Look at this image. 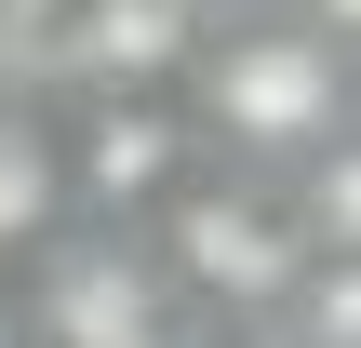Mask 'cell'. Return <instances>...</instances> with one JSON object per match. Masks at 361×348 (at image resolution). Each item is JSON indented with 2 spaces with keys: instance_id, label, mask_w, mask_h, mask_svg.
Here are the masks:
<instances>
[{
  "instance_id": "8fae6325",
  "label": "cell",
  "mask_w": 361,
  "mask_h": 348,
  "mask_svg": "<svg viewBox=\"0 0 361 348\" xmlns=\"http://www.w3.org/2000/svg\"><path fill=\"white\" fill-rule=\"evenodd\" d=\"M0 348H27V308H13V282H0Z\"/></svg>"
},
{
  "instance_id": "3957f363",
  "label": "cell",
  "mask_w": 361,
  "mask_h": 348,
  "mask_svg": "<svg viewBox=\"0 0 361 348\" xmlns=\"http://www.w3.org/2000/svg\"><path fill=\"white\" fill-rule=\"evenodd\" d=\"M13 308H27V348H201L188 295L161 282V255L134 228H67Z\"/></svg>"
},
{
  "instance_id": "6da1fadb",
  "label": "cell",
  "mask_w": 361,
  "mask_h": 348,
  "mask_svg": "<svg viewBox=\"0 0 361 348\" xmlns=\"http://www.w3.org/2000/svg\"><path fill=\"white\" fill-rule=\"evenodd\" d=\"M188 121H201L214 161L295 174L308 148H335L361 121V54L335 27H308L295 0H281V13H228V27L201 40V67H188Z\"/></svg>"
},
{
  "instance_id": "52a82bcc",
  "label": "cell",
  "mask_w": 361,
  "mask_h": 348,
  "mask_svg": "<svg viewBox=\"0 0 361 348\" xmlns=\"http://www.w3.org/2000/svg\"><path fill=\"white\" fill-rule=\"evenodd\" d=\"M281 201H295L308 255H361V121L335 134V148H308V161L281 174Z\"/></svg>"
},
{
  "instance_id": "277c9868",
  "label": "cell",
  "mask_w": 361,
  "mask_h": 348,
  "mask_svg": "<svg viewBox=\"0 0 361 348\" xmlns=\"http://www.w3.org/2000/svg\"><path fill=\"white\" fill-rule=\"evenodd\" d=\"M54 134H67V201L80 228H147L214 148L188 121V94H54Z\"/></svg>"
},
{
  "instance_id": "5b68a950",
  "label": "cell",
  "mask_w": 361,
  "mask_h": 348,
  "mask_svg": "<svg viewBox=\"0 0 361 348\" xmlns=\"http://www.w3.org/2000/svg\"><path fill=\"white\" fill-rule=\"evenodd\" d=\"M201 40V0H67V27L40 40V94H188Z\"/></svg>"
},
{
  "instance_id": "30bf717a",
  "label": "cell",
  "mask_w": 361,
  "mask_h": 348,
  "mask_svg": "<svg viewBox=\"0 0 361 348\" xmlns=\"http://www.w3.org/2000/svg\"><path fill=\"white\" fill-rule=\"evenodd\" d=\"M201 348H295L281 322H241V335H201Z\"/></svg>"
},
{
  "instance_id": "ba28073f",
  "label": "cell",
  "mask_w": 361,
  "mask_h": 348,
  "mask_svg": "<svg viewBox=\"0 0 361 348\" xmlns=\"http://www.w3.org/2000/svg\"><path fill=\"white\" fill-rule=\"evenodd\" d=\"M295 348H361V255H308V282L281 295Z\"/></svg>"
},
{
  "instance_id": "7a4b0ae2",
  "label": "cell",
  "mask_w": 361,
  "mask_h": 348,
  "mask_svg": "<svg viewBox=\"0 0 361 348\" xmlns=\"http://www.w3.org/2000/svg\"><path fill=\"white\" fill-rule=\"evenodd\" d=\"M134 241L161 255V282L188 295V322H201V335L281 322V295L308 282V228H295L281 174H228V161H201V174H188Z\"/></svg>"
},
{
  "instance_id": "8992f818",
  "label": "cell",
  "mask_w": 361,
  "mask_h": 348,
  "mask_svg": "<svg viewBox=\"0 0 361 348\" xmlns=\"http://www.w3.org/2000/svg\"><path fill=\"white\" fill-rule=\"evenodd\" d=\"M67 228H80V201H67V134H54V94H0V282H27Z\"/></svg>"
},
{
  "instance_id": "9c48e42d",
  "label": "cell",
  "mask_w": 361,
  "mask_h": 348,
  "mask_svg": "<svg viewBox=\"0 0 361 348\" xmlns=\"http://www.w3.org/2000/svg\"><path fill=\"white\" fill-rule=\"evenodd\" d=\"M295 13H308V27H335V40L361 54V0H295Z\"/></svg>"
}]
</instances>
